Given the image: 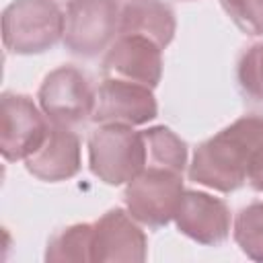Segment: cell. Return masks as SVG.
I'll list each match as a JSON object with an SVG mask.
<instances>
[{"label": "cell", "instance_id": "9a60e30c", "mask_svg": "<svg viewBox=\"0 0 263 263\" xmlns=\"http://www.w3.org/2000/svg\"><path fill=\"white\" fill-rule=\"evenodd\" d=\"M47 263H88L92 261V224L78 222L55 232L45 249Z\"/></svg>", "mask_w": 263, "mask_h": 263}, {"label": "cell", "instance_id": "6da1fadb", "mask_svg": "<svg viewBox=\"0 0 263 263\" xmlns=\"http://www.w3.org/2000/svg\"><path fill=\"white\" fill-rule=\"evenodd\" d=\"M263 142V115H242L203 140L191 158L189 181L232 193L247 181L253 152Z\"/></svg>", "mask_w": 263, "mask_h": 263}, {"label": "cell", "instance_id": "7c38bea8", "mask_svg": "<svg viewBox=\"0 0 263 263\" xmlns=\"http://www.w3.org/2000/svg\"><path fill=\"white\" fill-rule=\"evenodd\" d=\"M82 166L80 160V138L72 127L66 125H49V132L43 144L25 158V168L39 181L60 183L78 175Z\"/></svg>", "mask_w": 263, "mask_h": 263}, {"label": "cell", "instance_id": "ac0fdd59", "mask_svg": "<svg viewBox=\"0 0 263 263\" xmlns=\"http://www.w3.org/2000/svg\"><path fill=\"white\" fill-rule=\"evenodd\" d=\"M220 4L245 35H263V0H220Z\"/></svg>", "mask_w": 263, "mask_h": 263}, {"label": "cell", "instance_id": "8992f818", "mask_svg": "<svg viewBox=\"0 0 263 263\" xmlns=\"http://www.w3.org/2000/svg\"><path fill=\"white\" fill-rule=\"evenodd\" d=\"M37 101L51 123L74 127L92 117L97 90H92L88 76L80 68L64 64L43 78Z\"/></svg>", "mask_w": 263, "mask_h": 263}, {"label": "cell", "instance_id": "2e32d148", "mask_svg": "<svg viewBox=\"0 0 263 263\" xmlns=\"http://www.w3.org/2000/svg\"><path fill=\"white\" fill-rule=\"evenodd\" d=\"M232 236L249 259L263 263V201H253L238 210Z\"/></svg>", "mask_w": 263, "mask_h": 263}, {"label": "cell", "instance_id": "5bb4252c", "mask_svg": "<svg viewBox=\"0 0 263 263\" xmlns=\"http://www.w3.org/2000/svg\"><path fill=\"white\" fill-rule=\"evenodd\" d=\"M142 134L146 144V166L168 168L183 175L189 156L187 144L166 125H152Z\"/></svg>", "mask_w": 263, "mask_h": 263}, {"label": "cell", "instance_id": "d6986e66", "mask_svg": "<svg viewBox=\"0 0 263 263\" xmlns=\"http://www.w3.org/2000/svg\"><path fill=\"white\" fill-rule=\"evenodd\" d=\"M247 183L255 191H261L263 193V142L257 146V150L251 156L249 171H247Z\"/></svg>", "mask_w": 263, "mask_h": 263}, {"label": "cell", "instance_id": "8fae6325", "mask_svg": "<svg viewBox=\"0 0 263 263\" xmlns=\"http://www.w3.org/2000/svg\"><path fill=\"white\" fill-rule=\"evenodd\" d=\"M173 222L187 238L205 247H218L230 236L232 216L224 199L205 191L185 189Z\"/></svg>", "mask_w": 263, "mask_h": 263}, {"label": "cell", "instance_id": "52a82bcc", "mask_svg": "<svg viewBox=\"0 0 263 263\" xmlns=\"http://www.w3.org/2000/svg\"><path fill=\"white\" fill-rule=\"evenodd\" d=\"M51 121L29 95L0 97V154L6 162L29 158L45 140Z\"/></svg>", "mask_w": 263, "mask_h": 263}, {"label": "cell", "instance_id": "3957f363", "mask_svg": "<svg viewBox=\"0 0 263 263\" xmlns=\"http://www.w3.org/2000/svg\"><path fill=\"white\" fill-rule=\"evenodd\" d=\"M62 37L64 12L53 0H12L2 10V43L10 53H45Z\"/></svg>", "mask_w": 263, "mask_h": 263}, {"label": "cell", "instance_id": "277c9868", "mask_svg": "<svg viewBox=\"0 0 263 263\" xmlns=\"http://www.w3.org/2000/svg\"><path fill=\"white\" fill-rule=\"evenodd\" d=\"M117 0H70L64 12V47L78 58L107 51L119 33Z\"/></svg>", "mask_w": 263, "mask_h": 263}, {"label": "cell", "instance_id": "9c48e42d", "mask_svg": "<svg viewBox=\"0 0 263 263\" xmlns=\"http://www.w3.org/2000/svg\"><path fill=\"white\" fill-rule=\"evenodd\" d=\"M156 115L158 103L150 86L105 76L97 88V101L90 119L95 123L144 125Z\"/></svg>", "mask_w": 263, "mask_h": 263}, {"label": "cell", "instance_id": "30bf717a", "mask_svg": "<svg viewBox=\"0 0 263 263\" xmlns=\"http://www.w3.org/2000/svg\"><path fill=\"white\" fill-rule=\"evenodd\" d=\"M103 74L156 88L162 78V47L142 35H117L103 55Z\"/></svg>", "mask_w": 263, "mask_h": 263}, {"label": "cell", "instance_id": "ba28073f", "mask_svg": "<svg viewBox=\"0 0 263 263\" xmlns=\"http://www.w3.org/2000/svg\"><path fill=\"white\" fill-rule=\"evenodd\" d=\"M148 257V240L140 222L127 210L113 208L92 222L95 263H142Z\"/></svg>", "mask_w": 263, "mask_h": 263}, {"label": "cell", "instance_id": "4fadbf2b", "mask_svg": "<svg viewBox=\"0 0 263 263\" xmlns=\"http://www.w3.org/2000/svg\"><path fill=\"white\" fill-rule=\"evenodd\" d=\"M175 31V12L162 0H129L121 8L117 35H142L164 49L173 41Z\"/></svg>", "mask_w": 263, "mask_h": 263}, {"label": "cell", "instance_id": "5b68a950", "mask_svg": "<svg viewBox=\"0 0 263 263\" xmlns=\"http://www.w3.org/2000/svg\"><path fill=\"white\" fill-rule=\"evenodd\" d=\"M183 191L181 173L146 166L125 185L123 201L134 220L148 228H162L175 220Z\"/></svg>", "mask_w": 263, "mask_h": 263}, {"label": "cell", "instance_id": "7a4b0ae2", "mask_svg": "<svg viewBox=\"0 0 263 263\" xmlns=\"http://www.w3.org/2000/svg\"><path fill=\"white\" fill-rule=\"evenodd\" d=\"M88 168L105 185H127L146 168L144 134L125 123H101L88 138Z\"/></svg>", "mask_w": 263, "mask_h": 263}, {"label": "cell", "instance_id": "e0dca14e", "mask_svg": "<svg viewBox=\"0 0 263 263\" xmlns=\"http://www.w3.org/2000/svg\"><path fill=\"white\" fill-rule=\"evenodd\" d=\"M236 80L245 97L263 101V41L249 45L236 64Z\"/></svg>", "mask_w": 263, "mask_h": 263}]
</instances>
